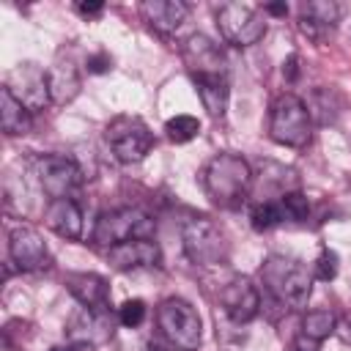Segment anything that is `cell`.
I'll return each instance as SVG.
<instances>
[{
	"mask_svg": "<svg viewBox=\"0 0 351 351\" xmlns=\"http://www.w3.org/2000/svg\"><path fill=\"white\" fill-rule=\"evenodd\" d=\"M252 186L250 162L239 154H217L203 170V189L219 208H239Z\"/></svg>",
	"mask_w": 351,
	"mask_h": 351,
	"instance_id": "obj_1",
	"label": "cell"
},
{
	"mask_svg": "<svg viewBox=\"0 0 351 351\" xmlns=\"http://www.w3.org/2000/svg\"><path fill=\"white\" fill-rule=\"evenodd\" d=\"M261 277L266 291L288 310H302L313 293V274L296 258L269 255L261 266Z\"/></svg>",
	"mask_w": 351,
	"mask_h": 351,
	"instance_id": "obj_2",
	"label": "cell"
},
{
	"mask_svg": "<svg viewBox=\"0 0 351 351\" xmlns=\"http://www.w3.org/2000/svg\"><path fill=\"white\" fill-rule=\"evenodd\" d=\"M269 137L288 148H302L310 143L313 118H310L307 104L299 96L282 93L274 99L271 112H269Z\"/></svg>",
	"mask_w": 351,
	"mask_h": 351,
	"instance_id": "obj_3",
	"label": "cell"
},
{
	"mask_svg": "<svg viewBox=\"0 0 351 351\" xmlns=\"http://www.w3.org/2000/svg\"><path fill=\"white\" fill-rule=\"evenodd\" d=\"M154 233H156V222L143 208L123 206V208L104 211L96 219L93 244H99L104 250H112V247H118L123 241H132V239H154Z\"/></svg>",
	"mask_w": 351,
	"mask_h": 351,
	"instance_id": "obj_4",
	"label": "cell"
},
{
	"mask_svg": "<svg viewBox=\"0 0 351 351\" xmlns=\"http://www.w3.org/2000/svg\"><path fill=\"white\" fill-rule=\"evenodd\" d=\"M104 140H107V145L118 162L134 165V162H143L148 156V151L154 145V132L137 115H118L107 123Z\"/></svg>",
	"mask_w": 351,
	"mask_h": 351,
	"instance_id": "obj_5",
	"label": "cell"
},
{
	"mask_svg": "<svg viewBox=\"0 0 351 351\" xmlns=\"http://www.w3.org/2000/svg\"><path fill=\"white\" fill-rule=\"evenodd\" d=\"M156 324H159L165 340L178 346V348L195 351L200 346V340H203L200 315L186 299H178V296L165 299L159 304V310H156Z\"/></svg>",
	"mask_w": 351,
	"mask_h": 351,
	"instance_id": "obj_6",
	"label": "cell"
},
{
	"mask_svg": "<svg viewBox=\"0 0 351 351\" xmlns=\"http://www.w3.org/2000/svg\"><path fill=\"white\" fill-rule=\"evenodd\" d=\"M217 27L233 47H252L266 33V14L252 3H222L217 8Z\"/></svg>",
	"mask_w": 351,
	"mask_h": 351,
	"instance_id": "obj_7",
	"label": "cell"
},
{
	"mask_svg": "<svg viewBox=\"0 0 351 351\" xmlns=\"http://www.w3.org/2000/svg\"><path fill=\"white\" fill-rule=\"evenodd\" d=\"M184 252L197 266H219L228 261V239L222 228L208 217H195L181 230Z\"/></svg>",
	"mask_w": 351,
	"mask_h": 351,
	"instance_id": "obj_8",
	"label": "cell"
},
{
	"mask_svg": "<svg viewBox=\"0 0 351 351\" xmlns=\"http://www.w3.org/2000/svg\"><path fill=\"white\" fill-rule=\"evenodd\" d=\"M33 176L38 186L49 195V200L74 197V192L82 186V170L74 159L60 154H44L33 162Z\"/></svg>",
	"mask_w": 351,
	"mask_h": 351,
	"instance_id": "obj_9",
	"label": "cell"
},
{
	"mask_svg": "<svg viewBox=\"0 0 351 351\" xmlns=\"http://www.w3.org/2000/svg\"><path fill=\"white\" fill-rule=\"evenodd\" d=\"M181 58L184 66L189 71V77H228V58L219 49V44H214L208 36L203 33H192L184 38L181 44Z\"/></svg>",
	"mask_w": 351,
	"mask_h": 351,
	"instance_id": "obj_10",
	"label": "cell"
},
{
	"mask_svg": "<svg viewBox=\"0 0 351 351\" xmlns=\"http://www.w3.org/2000/svg\"><path fill=\"white\" fill-rule=\"evenodd\" d=\"M8 255L19 271H44L52 263V255L33 225H16L8 236Z\"/></svg>",
	"mask_w": 351,
	"mask_h": 351,
	"instance_id": "obj_11",
	"label": "cell"
},
{
	"mask_svg": "<svg viewBox=\"0 0 351 351\" xmlns=\"http://www.w3.org/2000/svg\"><path fill=\"white\" fill-rule=\"evenodd\" d=\"M5 88H8L30 112H38V110H44V107L52 101V96H49V77H47V71H44L38 63H19V66L11 71Z\"/></svg>",
	"mask_w": 351,
	"mask_h": 351,
	"instance_id": "obj_12",
	"label": "cell"
},
{
	"mask_svg": "<svg viewBox=\"0 0 351 351\" xmlns=\"http://www.w3.org/2000/svg\"><path fill=\"white\" fill-rule=\"evenodd\" d=\"M66 329H69L71 343H77V346H101V343L112 340V335H115V318H112V310L99 313V310L80 307L69 318Z\"/></svg>",
	"mask_w": 351,
	"mask_h": 351,
	"instance_id": "obj_13",
	"label": "cell"
},
{
	"mask_svg": "<svg viewBox=\"0 0 351 351\" xmlns=\"http://www.w3.org/2000/svg\"><path fill=\"white\" fill-rule=\"evenodd\" d=\"M219 302H222V310L228 313V318L233 324H247L261 310V293L252 285V280H247V277L228 280L219 291Z\"/></svg>",
	"mask_w": 351,
	"mask_h": 351,
	"instance_id": "obj_14",
	"label": "cell"
},
{
	"mask_svg": "<svg viewBox=\"0 0 351 351\" xmlns=\"http://www.w3.org/2000/svg\"><path fill=\"white\" fill-rule=\"evenodd\" d=\"M107 261L121 271H132V269L156 266L162 261V252L154 239H132V241H123L107 250Z\"/></svg>",
	"mask_w": 351,
	"mask_h": 351,
	"instance_id": "obj_15",
	"label": "cell"
},
{
	"mask_svg": "<svg viewBox=\"0 0 351 351\" xmlns=\"http://www.w3.org/2000/svg\"><path fill=\"white\" fill-rule=\"evenodd\" d=\"M66 285H69V293L88 310H99V313H107L110 310V285L101 274H93V271H74V274H66Z\"/></svg>",
	"mask_w": 351,
	"mask_h": 351,
	"instance_id": "obj_16",
	"label": "cell"
},
{
	"mask_svg": "<svg viewBox=\"0 0 351 351\" xmlns=\"http://www.w3.org/2000/svg\"><path fill=\"white\" fill-rule=\"evenodd\" d=\"M140 14L154 30L176 33L189 16V5L184 0H145L140 3Z\"/></svg>",
	"mask_w": 351,
	"mask_h": 351,
	"instance_id": "obj_17",
	"label": "cell"
},
{
	"mask_svg": "<svg viewBox=\"0 0 351 351\" xmlns=\"http://www.w3.org/2000/svg\"><path fill=\"white\" fill-rule=\"evenodd\" d=\"M82 208L74 197H60V200H49L44 222L49 230H55L63 239H80L82 236Z\"/></svg>",
	"mask_w": 351,
	"mask_h": 351,
	"instance_id": "obj_18",
	"label": "cell"
},
{
	"mask_svg": "<svg viewBox=\"0 0 351 351\" xmlns=\"http://www.w3.org/2000/svg\"><path fill=\"white\" fill-rule=\"evenodd\" d=\"M340 22V5L332 3V0H313V3H304L302 5V33L321 41L324 36H329Z\"/></svg>",
	"mask_w": 351,
	"mask_h": 351,
	"instance_id": "obj_19",
	"label": "cell"
},
{
	"mask_svg": "<svg viewBox=\"0 0 351 351\" xmlns=\"http://www.w3.org/2000/svg\"><path fill=\"white\" fill-rule=\"evenodd\" d=\"M47 77H49V96L55 104H69L77 99V93L82 88V77H80V69L71 58H63V55L55 58Z\"/></svg>",
	"mask_w": 351,
	"mask_h": 351,
	"instance_id": "obj_20",
	"label": "cell"
},
{
	"mask_svg": "<svg viewBox=\"0 0 351 351\" xmlns=\"http://www.w3.org/2000/svg\"><path fill=\"white\" fill-rule=\"evenodd\" d=\"M195 90L208 110L211 118H222L228 112V99H230V77H192Z\"/></svg>",
	"mask_w": 351,
	"mask_h": 351,
	"instance_id": "obj_21",
	"label": "cell"
},
{
	"mask_svg": "<svg viewBox=\"0 0 351 351\" xmlns=\"http://www.w3.org/2000/svg\"><path fill=\"white\" fill-rule=\"evenodd\" d=\"M0 126L5 134H27L33 126V112L3 85L0 88Z\"/></svg>",
	"mask_w": 351,
	"mask_h": 351,
	"instance_id": "obj_22",
	"label": "cell"
},
{
	"mask_svg": "<svg viewBox=\"0 0 351 351\" xmlns=\"http://www.w3.org/2000/svg\"><path fill=\"white\" fill-rule=\"evenodd\" d=\"M332 332H335V315H332L329 310H310V313L304 315V321H302V335H304L307 340L321 343V340H326Z\"/></svg>",
	"mask_w": 351,
	"mask_h": 351,
	"instance_id": "obj_23",
	"label": "cell"
},
{
	"mask_svg": "<svg viewBox=\"0 0 351 351\" xmlns=\"http://www.w3.org/2000/svg\"><path fill=\"white\" fill-rule=\"evenodd\" d=\"M250 219H252L255 230H269V228H277L280 222H285L280 200H261V203H255L252 211H250Z\"/></svg>",
	"mask_w": 351,
	"mask_h": 351,
	"instance_id": "obj_24",
	"label": "cell"
},
{
	"mask_svg": "<svg viewBox=\"0 0 351 351\" xmlns=\"http://www.w3.org/2000/svg\"><path fill=\"white\" fill-rule=\"evenodd\" d=\"M165 132H167V137H170L173 143H189V140L197 137L200 121H197L195 115H176V118H170V121L165 123Z\"/></svg>",
	"mask_w": 351,
	"mask_h": 351,
	"instance_id": "obj_25",
	"label": "cell"
},
{
	"mask_svg": "<svg viewBox=\"0 0 351 351\" xmlns=\"http://www.w3.org/2000/svg\"><path fill=\"white\" fill-rule=\"evenodd\" d=\"M280 208H282V217L291 219V222H302L310 214V203H307V197L302 192H285V195H280Z\"/></svg>",
	"mask_w": 351,
	"mask_h": 351,
	"instance_id": "obj_26",
	"label": "cell"
},
{
	"mask_svg": "<svg viewBox=\"0 0 351 351\" xmlns=\"http://www.w3.org/2000/svg\"><path fill=\"white\" fill-rule=\"evenodd\" d=\"M118 321H121L123 326H129V329L140 326V324L145 321V302H143V299H129V302H123V304L118 307Z\"/></svg>",
	"mask_w": 351,
	"mask_h": 351,
	"instance_id": "obj_27",
	"label": "cell"
},
{
	"mask_svg": "<svg viewBox=\"0 0 351 351\" xmlns=\"http://www.w3.org/2000/svg\"><path fill=\"white\" fill-rule=\"evenodd\" d=\"M337 274V255L332 252V250H324L321 255H318V261H315V277L318 280H332Z\"/></svg>",
	"mask_w": 351,
	"mask_h": 351,
	"instance_id": "obj_28",
	"label": "cell"
},
{
	"mask_svg": "<svg viewBox=\"0 0 351 351\" xmlns=\"http://www.w3.org/2000/svg\"><path fill=\"white\" fill-rule=\"evenodd\" d=\"M110 66H112V58H110V55H104V52H101V55H90V58H88V71H93V74H101V71H107Z\"/></svg>",
	"mask_w": 351,
	"mask_h": 351,
	"instance_id": "obj_29",
	"label": "cell"
},
{
	"mask_svg": "<svg viewBox=\"0 0 351 351\" xmlns=\"http://www.w3.org/2000/svg\"><path fill=\"white\" fill-rule=\"evenodd\" d=\"M74 8H77V14H82V16H99V14L104 11V3H77Z\"/></svg>",
	"mask_w": 351,
	"mask_h": 351,
	"instance_id": "obj_30",
	"label": "cell"
},
{
	"mask_svg": "<svg viewBox=\"0 0 351 351\" xmlns=\"http://www.w3.org/2000/svg\"><path fill=\"white\" fill-rule=\"evenodd\" d=\"M296 63H299V58H296V55H291V58L282 63V66H285V69H282V74H285L288 80H296V74H299V66H296Z\"/></svg>",
	"mask_w": 351,
	"mask_h": 351,
	"instance_id": "obj_31",
	"label": "cell"
},
{
	"mask_svg": "<svg viewBox=\"0 0 351 351\" xmlns=\"http://www.w3.org/2000/svg\"><path fill=\"white\" fill-rule=\"evenodd\" d=\"M263 14L282 16V14H288V5H285V3H269V5H263Z\"/></svg>",
	"mask_w": 351,
	"mask_h": 351,
	"instance_id": "obj_32",
	"label": "cell"
},
{
	"mask_svg": "<svg viewBox=\"0 0 351 351\" xmlns=\"http://www.w3.org/2000/svg\"><path fill=\"white\" fill-rule=\"evenodd\" d=\"M148 351H186V348H178V346H173V343H151Z\"/></svg>",
	"mask_w": 351,
	"mask_h": 351,
	"instance_id": "obj_33",
	"label": "cell"
},
{
	"mask_svg": "<svg viewBox=\"0 0 351 351\" xmlns=\"http://www.w3.org/2000/svg\"><path fill=\"white\" fill-rule=\"evenodd\" d=\"M52 351H77V348H74V346H55Z\"/></svg>",
	"mask_w": 351,
	"mask_h": 351,
	"instance_id": "obj_34",
	"label": "cell"
}]
</instances>
